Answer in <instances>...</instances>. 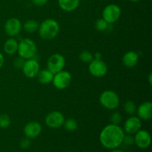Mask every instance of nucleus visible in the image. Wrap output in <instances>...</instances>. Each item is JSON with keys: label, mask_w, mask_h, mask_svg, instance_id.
Returning a JSON list of instances; mask_svg holds the SVG:
<instances>
[{"label": "nucleus", "mask_w": 152, "mask_h": 152, "mask_svg": "<svg viewBox=\"0 0 152 152\" xmlns=\"http://www.w3.org/2000/svg\"><path fill=\"white\" fill-rule=\"evenodd\" d=\"M88 70L92 76L100 78V77L106 75L107 72H108V66H107L106 63L102 59H94L89 63Z\"/></svg>", "instance_id": "8"}, {"label": "nucleus", "mask_w": 152, "mask_h": 152, "mask_svg": "<svg viewBox=\"0 0 152 152\" xmlns=\"http://www.w3.org/2000/svg\"><path fill=\"white\" fill-rule=\"evenodd\" d=\"M31 146V140L29 138L25 137L20 141V147L23 149H27Z\"/></svg>", "instance_id": "29"}, {"label": "nucleus", "mask_w": 152, "mask_h": 152, "mask_svg": "<svg viewBox=\"0 0 152 152\" xmlns=\"http://www.w3.org/2000/svg\"><path fill=\"white\" fill-rule=\"evenodd\" d=\"M24 75L28 78H34L37 76L39 71H40V66L39 62L36 59H27L25 61L23 67L22 68Z\"/></svg>", "instance_id": "10"}, {"label": "nucleus", "mask_w": 152, "mask_h": 152, "mask_svg": "<svg viewBox=\"0 0 152 152\" xmlns=\"http://www.w3.org/2000/svg\"><path fill=\"white\" fill-rule=\"evenodd\" d=\"M95 59H102V53L99 51L95 52L94 54L93 55Z\"/></svg>", "instance_id": "31"}, {"label": "nucleus", "mask_w": 152, "mask_h": 152, "mask_svg": "<svg viewBox=\"0 0 152 152\" xmlns=\"http://www.w3.org/2000/svg\"><path fill=\"white\" fill-rule=\"evenodd\" d=\"M130 1H132V2H137V1H140V0H129Z\"/></svg>", "instance_id": "35"}, {"label": "nucleus", "mask_w": 152, "mask_h": 152, "mask_svg": "<svg viewBox=\"0 0 152 152\" xmlns=\"http://www.w3.org/2000/svg\"><path fill=\"white\" fill-rule=\"evenodd\" d=\"M138 117L142 120H149L152 117V103L150 101L142 102L137 108Z\"/></svg>", "instance_id": "15"}, {"label": "nucleus", "mask_w": 152, "mask_h": 152, "mask_svg": "<svg viewBox=\"0 0 152 152\" xmlns=\"http://www.w3.org/2000/svg\"><path fill=\"white\" fill-rule=\"evenodd\" d=\"M39 26V25L37 21L34 20V19H29L25 22L23 28L27 33L32 34V33H34L38 30Z\"/></svg>", "instance_id": "20"}, {"label": "nucleus", "mask_w": 152, "mask_h": 152, "mask_svg": "<svg viewBox=\"0 0 152 152\" xmlns=\"http://www.w3.org/2000/svg\"><path fill=\"white\" fill-rule=\"evenodd\" d=\"M31 1L37 6H43L48 2V0H31Z\"/></svg>", "instance_id": "30"}, {"label": "nucleus", "mask_w": 152, "mask_h": 152, "mask_svg": "<svg viewBox=\"0 0 152 152\" xmlns=\"http://www.w3.org/2000/svg\"><path fill=\"white\" fill-rule=\"evenodd\" d=\"M134 137V143L139 147L140 148L145 149L149 147L151 144V138L149 133L145 130L140 129L135 134Z\"/></svg>", "instance_id": "13"}, {"label": "nucleus", "mask_w": 152, "mask_h": 152, "mask_svg": "<svg viewBox=\"0 0 152 152\" xmlns=\"http://www.w3.org/2000/svg\"><path fill=\"white\" fill-rule=\"evenodd\" d=\"M124 135V131L119 125L110 124L105 126L100 132L99 141L105 148L115 149L123 143Z\"/></svg>", "instance_id": "1"}, {"label": "nucleus", "mask_w": 152, "mask_h": 152, "mask_svg": "<svg viewBox=\"0 0 152 152\" xmlns=\"http://www.w3.org/2000/svg\"><path fill=\"white\" fill-rule=\"evenodd\" d=\"M22 30V23L16 18H10L4 25V31L9 37H14L19 35Z\"/></svg>", "instance_id": "11"}, {"label": "nucleus", "mask_w": 152, "mask_h": 152, "mask_svg": "<svg viewBox=\"0 0 152 152\" xmlns=\"http://www.w3.org/2000/svg\"><path fill=\"white\" fill-rule=\"evenodd\" d=\"M42 132V126L36 121L27 123L24 127V134L25 137L29 139H34L39 136Z\"/></svg>", "instance_id": "14"}, {"label": "nucleus", "mask_w": 152, "mask_h": 152, "mask_svg": "<svg viewBox=\"0 0 152 152\" xmlns=\"http://www.w3.org/2000/svg\"><path fill=\"white\" fill-rule=\"evenodd\" d=\"M123 142H124L127 145H132L134 144V137L132 136V134L124 135Z\"/></svg>", "instance_id": "27"}, {"label": "nucleus", "mask_w": 152, "mask_h": 152, "mask_svg": "<svg viewBox=\"0 0 152 152\" xmlns=\"http://www.w3.org/2000/svg\"><path fill=\"white\" fill-rule=\"evenodd\" d=\"M139 61V55L134 50L126 52L123 57V62L125 66L128 68H133L136 66Z\"/></svg>", "instance_id": "16"}, {"label": "nucleus", "mask_w": 152, "mask_h": 152, "mask_svg": "<svg viewBox=\"0 0 152 152\" xmlns=\"http://www.w3.org/2000/svg\"><path fill=\"white\" fill-rule=\"evenodd\" d=\"M25 59H22L21 57H19L15 59L14 62H13L15 68H17V69H22L24 65V63H25Z\"/></svg>", "instance_id": "28"}, {"label": "nucleus", "mask_w": 152, "mask_h": 152, "mask_svg": "<svg viewBox=\"0 0 152 152\" xmlns=\"http://www.w3.org/2000/svg\"><path fill=\"white\" fill-rule=\"evenodd\" d=\"M11 120L7 114H1L0 115V128L6 129L10 125Z\"/></svg>", "instance_id": "26"}, {"label": "nucleus", "mask_w": 152, "mask_h": 152, "mask_svg": "<svg viewBox=\"0 0 152 152\" xmlns=\"http://www.w3.org/2000/svg\"><path fill=\"white\" fill-rule=\"evenodd\" d=\"M65 65V57L59 53H54L51 55L48 59V70L53 74L62 71Z\"/></svg>", "instance_id": "7"}, {"label": "nucleus", "mask_w": 152, "mask_h": 152, "mask_svg": "<svg viewBox=\"0 0 152 152\" xmlns=\"http://www.w3.org/2000/svg\"><path fill=\"white\" fill-rule=\"evenodd\" d=\"M123 108H124V111H126V114H130V115H133L137 111L136 104L132 100L126 101L123 105Z\"/></svg>", "instance_id": "22"}, {"label": "nucleus", "mask_w": 152, "mask_h": 152, "mask_svg": "<svg viewBox=\"0 0 152 152\" xmlns=\"http://www.w3.org/2000/svg\"><path fill=\"white\" fill-rule=\"evenodd\" d=\"M37 51L36 43L31 39H23L18 45L17 52L19 57L25 59H33Z\"/></svg>", "instance_id": "3"}, {"label": "nucleus", "mask_w": 152, "mask_h": 152, "mask_svg": "<svg viewBox=\"0 0 152 152\" xmlns=\"http://www.w3.org/2000/svg\"><path fill=\"white\" fill-rule=\"evenodd\" d=\"M101 105L108 110H115L120 105V98L117 94L113 91L107 90L102 92L99 96Z\"/></svg>", "instance_id": "4"}, {"label": "nucleus", "mask_w": 152, "mask_h": 152, "mask_svg": "<svg viewBox=\"0 0 152 152\" xmlns=\"http://www.w3.org/2000/svg\"><path fill=\"white\" fill-rule=\"evenodd\" d=\"M63 126L64 128L65 129V130L71 132H74V131L77 130V128H78L77 122L73 118H68L67 119V120H65Z\"/></svg>", "instance_id": "21"}, {"label": "nucleus", "mask_w": 152, "mask_h": 152, "mask_svg": "<svg viewBox=\"0 0 152 152\" xmlns=\"http://www.w3.org/2000/svg\"><path fill=\"white\" fill-rule=\"evenodd\" d=\"M39 34L45 40H51L58 35L59 25L55 19H47L43 21L39 26Z\"/></svg>", "instance_id": "2"}, {"label": "nucleus", "mask_w": 152, "mask_h": 152, "mask_svg": "<svg viewBox=\"0 0 152 152\" xmlns=\"http://www.w3.org/2000/svg\"><path fill=\"white\" fill-rule=\"evenodd\" d=\"M94 56L89 50H83L80 54V59L85 63H90L94 59Z\"/></svg>", "instance_id": "23"}, {"label": "nucleus", "mask_w": 152, "mask_h": 152, "mask_svg": "<svg viewBox=\"0 0 152 152\" xmlns=\"http://www.w3.org/2000/svg\"><path fill=\"white\" fill-rule=\"evenodd\" d=\"M108 25L109 24L102 18V19H99L96 21L95 22V28L97 31H104L108 28Z\"/></svg>", "instance_id": "25"}, {"label": "nucleus", "mask_w": 152, "mask_h": 152, "mask_svg": "<svg viewBox=\"0 0 152 152\" xmlns=\"http://www.w3.org/2000/svg\"><path fill=\"white\" fill-rule=\"evenodd\" d=\"M18 45L19 43L17 42L15 39L10 38L6 40L4 45V50L7 54L13 55L17 52L18 50Z\"/></svg>", "instance_id": "19"}, {"label": "nucleus", "mask_w": 152, "mask_h": 152, "mask_svg": "<svg viewBox=\"0 0 152 152\" xmlns=\"http://www.w3.org/2000/svg\"><path fill=\"white\" fill-rule=\"evenodd\" d=\"M148 83H149L150 86H151L152 85V73H150L149 74H148Z\"/></svg>", "instance_id": "33"}, {"label": "nucleus", "mask_w": 152, "mask_h": 152, "mask_svg": "<svg viewBox=\"0 0 152 152\" xmlns=\"http://www.w3.org/2000/svg\"><path fill=\"white\" fill-rule=\"evenodd\" d=\"M123 120V117L121 114L118 111H114L110 116V122L111 124L114 125H120Z\"/></svg>", "instance_id": "24"}, {"label": "nucleus", "mask_w": 152, "mask_h": 152, "mask_svg": "<svg viewBox=\"0 0 152 152\" xmlns=\"http://www.w3.org/2000/svg\"><path fill=\"white\" fill-rule=\"evenodd\" d=\"M46 125L51 129H57L63 126L65 117L63 114L58 111H53L49 113L45 117Z\"/></svg>", "instance_id": "9"}, {"label": "nucleus", "mask_w": 152, "mask_h": 152, "mask_svg": "<svg viewBox=\"0 0 152 152\" xmlns=\"http://www.w3.org/2000/svg\"><path fill=\"white\" fill-rule=\"evenodd\" d=\"M4 62V56H3L2 53H0V68L3 66Z\"/></svg>", "instance_id": "32"}, {"label": "nucleus", "mask_w": 152, "mask_h": 152, "mask_svg": "<svg viewBox=\"0 0 152 152\" xmlns=\"http://www.w3.org/2000/svg\"><path fill=\"white\" fill-rule=\"evenodd\" d=\"M142 127V122L138 117H129L124 123V131L128 134H135Z\"/></svg>", "instance_id": "12"}, {"label": "nucleus", "mask_w": 152, "mask_h": 152, "mask_svg": "<svg viewBox=\"0 0 152 152\" xmlns=\"http://www.w3.org/2000/svg\"><path fill=\"white\" fill-rule=\"evenodd\" d=\"M121 13V9L117 4H108L102 11V19H105L108 24H113L120 19Z\"/></svg>", "instance_id": "6"}, {"label": "nucleus", "mask_w": 152, "mask_h": 152, "mask_svg": "<svg viewBox=\"0 0 152 152\" xmlns=\"http://www.w3.org/2000/svg\"><path fill=\"white\" fill-rule=\"evenodd\" d=\"M111 152H123V151H120V150H117V149H116V148H115V149L113 150V151H111Z\"/></svg>", "instance_id": "34"}, {"label": "nucleus", "mask_w": 152, "mask_h": 152, "mask_svg": "<svg viewBox=\"0 0 152 152\" xmlns=\"http://www.w3.org/2000/svg\"><path fill=\"white\" fill-rule=\"evenodd\" d=\"M80 0H58L60 8L66 12H72L78 7Z\"/></svg>", "instance_id": "17"}, {"label": "nucleus", "mask_w": 152, "mask_h": 152, "mask_svg": "<svg viewBox=\"0 0 152 152\" xmlns=\"http://www.w3.org/2000/svg\"><path fill=\"white\" fill-rule=\"evenodd\" d=\"M71 74L67 71H61L53 75V86L59 90H63L67 88L71 83Z\"/></svg>", "instance_id": "5"}, {"label": "nucleus", "mask_w": 152, "mask_h": 152, "mask_svg": "<svg viewBox=\"0 0 152 152\" xmlns=\"http://www.w3.org/2000/svg\"><path fill=\"white\" fill-rule=\"evenodd\" d=\"M53 75H54V74H53V73L50 72L49 70L43 69L39 71L37 77V78H38L39 82L41 84L46 85L51 83L53 78Z\"/></svg>", "instance_id": "18"}]
</instances>
